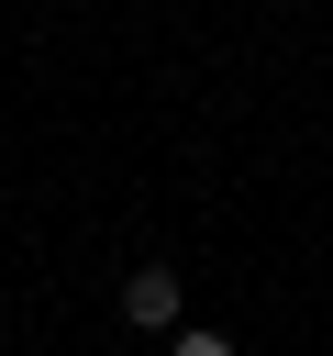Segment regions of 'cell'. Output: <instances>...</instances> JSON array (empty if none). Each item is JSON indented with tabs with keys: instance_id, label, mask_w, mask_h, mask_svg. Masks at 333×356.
<instances>
[{
	"instance_id": "cell-2",
	"label": "cell",
	"mask_w": 333,
	"mask_h": 356,
	"mask_svg": "<svg viewBox=\"0 0 333 356\" xmlns=\"http://www.w3.org/2000/svg\"><path fill=\"white\" fill-rule=\"evenodd\" d=\"M166 356H233L222 334H166Z\"/></svg>"
},
{
	"instance_id": "cell-1",
	"label": "cell",
	"mask_w": 333,
	"mask_h": 356,
	"mask_svg": "<svg viewBox=\"0 0 333 356\" xmlns=\"http://www.w3.org/2000/svg\"><path fill=\"white\" fill-rule=\"evenodd\" d=\"M178 300H189L178 267H133V278H122V323H133V334H178Z\"/></svg>"
}]
</instances>
